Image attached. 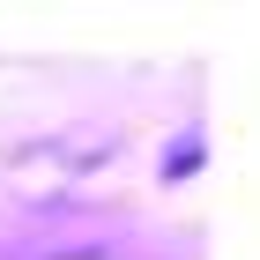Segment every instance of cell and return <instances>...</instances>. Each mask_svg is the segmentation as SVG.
Listing matches in <instances>:
<instances>
[]
</instances>
